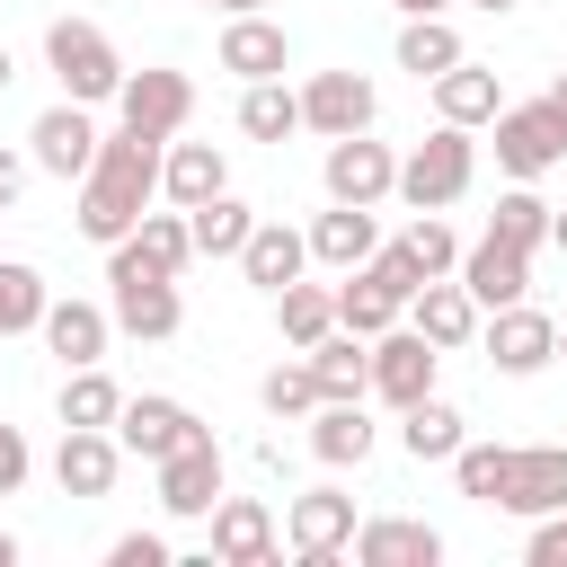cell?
<instances>
[{"instance_id": "1", "label": "cell", "mask_w": 567, "mask_h": 567, "mask_svg": "<svg viewBox=\"0 0 567 567\" xmlns=\"http://www.w3.org/2000/svg\"><path fill=\"white\" fill-rule=\"evenodd\" d=\"M159 151L168 142H151V133H97V159H89V177H80V239H97V248H115L142 213H151V195H159Z\"/></svg>"}, {"instance_id": "2", "label": "cell", "mask_w": 567, "mask_h": 567, "mask_svg": "<svg viewBox=\"0 0 567 567\" xmlns=\"http://www.w3.org/2000/svg\"><path fill=\"white\" fill-rule=\"evenodd\" d=\"M106 319L124 328V337H142V346H159V337H177V319H186V301H177V275H159L133 239H115L106 248Z\"/></svg>"}, {"instance_id": "3", "label": "cell", "mask_w": 567, "mask_h": 567, "mask_svg": "<svg viewBox=\"0 0 567 567\" xmlns=\"http://www.w3.org/2000/svg\"><path fill=\"white\" fill-rule=\"evenodd\" d=\"M44 71L80 106H115V89H124V53H115V35L97 18H53L44 27Z\"/></svg>"}, {"instance_id": "4", "label": "cell", "mask_w": 567, "mask_h": 567, "mask_svg": "<svg viewBox=\"0 0 567 567\" xmlns=\"http://www.w3.org/2000/svg\"><path fill=\"white\" fill-rule=\"evenodd\" d=\"M470 177H478V142H470L461 124H434V133L399 159V186H390V195H399L408 213H443V204L470 195Z\"/></svg>"}, {"instance_id": "5", "label": "cell", "mask_w": 567, "mask_h": 567, "mask_svg": "<svg viewBox=\"0 0 567 567\" xmlns=\"http://www.w3.org/2000/svg\"><path fill=\"white\" fill-rule=\"evenodd\" d=\"M487 133H496V168H505V177H549V168L567 159V115L549 106V89L523 97V106H496Z\"/></svg>"}, {"instance_id": "6", "label": "cell", "mask_w": 567, "mask_h": 567, "mask_svg": "<svg viewBox=\"0 0 567 567\" xmlns=\"http://www.w3.org/2000/svg\"><path fill=\"white\" fill-rule=\"evenodd\" d=\"M186 115H195V80H186V71H168V62L124 71V89H115V124H124V133L177 142V133H186Z\"/></svg>"}, {"instance_id": "7", "label": "cell", "mask_w": 567, "mask_h": 567, "mask_svg": "<svg viewBox=\"0 0 567 567\" xmlns=\"http://www.w3.org/2000/svg\"><path fill=\"white\" fill-rule=\"evenodd\" d=\"M89 159H97V106L53 97V106L27 124V168H44V177L80 186V177H89Z\"/></svg>"}, {"instance_id": "8", "label": "cell", "mask_w": 567, "mask_h": 567, "mask_svg": "<svg viewBox=\"0 0 567 567\" xmlns=\"http://www.w3.org/2000/svg\"><path fill=\"white\" fill-rule=\"evenodd\" d=\"M478 346H487V363H496L505 381H532V372L558 363V319L532 310V301H505V310L478 319Z\"/></svg>"}, {"instance_id": "9", "label": "cell", "mask_w": 567, "mask_h": 567, "mask_svg": "<svg viewBox=\"0 0 567 567\" xmlns=\"http://www.w3.org/2000/svg\"><path fill=\"white\" fill-rule=\"evenodd\" d=\"M496 514H558L567 505V443H505V478L487 496Z\"/></svg>"}, {"instance_id": "10", "label": "cell", "mask_w": 567, "mask_h": 567, "mask_svg": "<svg viewBox=\"0 0 567 567\" xmlns=\"http://www.w3.org/2000/svg\"><path fill=\"white\" fill-rule=\"evenodd\" d=\"M372 115H381V89L363 71H310L301 80V133L337 142V133H372Z\"/></svg>"}, {"instance_id": "11", "label": "cell", "mask_w": 567, "mask_h": 567, "mask_svg": "<svg viewBox=\"0 0 567 567\" xmlns=\"http://www.w3.org/2000/svg\"><path fill=\"white\" fill-rule=\"evenodd\" d=\"M319 186H328V204H381L399 186V151L372 142V133H337L328 159H319Z\"/></svg>"}, {"instance_id": "12", "label": "cell", "mask_w": 567, "mask_h": 567, "mask_svg": "<svg viewBox=\"0 0 567 567\" xmlns=\"http://www.w3.org/2000/svg\"><path fill=\"white\" fill-rule=\"evenodd\" d=\"M115 478H124L115 425H62V443H53V487L80 496V505H97V496H115Z\"/></svg>"}, {"instance_id": "13", "label": "cell", "mask_w": 567, "mask_h": 567, "mask_svg": "<svg viewBox=\"0 0 567 567\" xmlns=\"http://www.w3.org/2000/svg\"><path fill=\"white\" fill-rule=\"evenodd\" d=\"M151 470H159V514H168V523H204V514L221 505V443H213V434L177 443V452L151 461Z\"/></svg>"}, {"instance_id": "14", "label": "cell", "mask_w": 567, "mask_h": 567, "mask_svg": "<svg viewBox=\"0 0 567 567\" xmlns=\"http://www.w3.org/2000/svg\"><path fill=\"white\" fill-rule=\"evenodd\" d=\"M195 434H213L186 399H168V390H142V399H124L115 408V443L124 452H142V461H168L177 443H195Z\"/></svg>"}, {"instance_id": "15", "label": "cell", "mask_w": 567, "mask_h": 567, "mask_svg": "<svg viewBox=\"0 0 567 567\" xmlns=\"http://www.w3.org/2000/svg\"><path fill=\"white\" fill-rule=\"evenodd\" d=\"M284 540H292L301 567L346 558V540H354V496H346V487H310V496H292V505H284Z\"/></svg>"}, {"instance_id": "16", "label": "cell", "mask_w": 567, "mask_h": 567, "mask_svg": "<svg viewBox=\"0 0 567 567\" xmlns=\"http://www.w3.org/2000/svg\"><path fill=\"white\" fill-rule=\"evenodd\" d=\"M478 301L461 292V275H425L416 292H408V328L434 346V354H461V346H478Z\"/></svg>"}, {"instance_id": "17", "label": "cell", "mask_w": 567, "mask_h": 567, "mask_svg": "<svg viewBox=\"0 0 567 567\" xmlns=\"http://www.w3.org/2000/svg\"><path fill=\"white\" fill-rule=\"evenodd\" d=\"M434 363H443V354H434L416 328H399V319H390V328L372 337V390H363V399L408 408V399H425V390H434Z\"/></svg>"}, {"instance_id": "18", "label": "cell", "mask_w": 567, "mask_h": 567, "mask_svg": "<svg viewBox=\"0 0 567 567\" xmlns=\"http://www.w3.org/2000/svg\"><path fill=\"white\" fill-rule=\"evenodd\" d=\"M204 523H213V558H221V567H275V549H284L266 496H230V487H221V505H213Z\"/></svg>"}, {"instance_id": "19", "label": "cell", "mask_w": 567, "mask_h": 567, "mask_svg": "<svg viewBox=\"0 0 567 567\" xmlns=\"http://www.w3.org/2000/svg\"><path fill=\"white\" fill-rule=\"evenodd\" d=\"M452 275H461V292H470L478 310H505V301H523V292H532V248H514V239H496V230H487L478 248H461V266H452Z\"/></svg>"}, {"instance_id": "20", "label": "cell", "mask_w": 567, "mask_h": 567, "mask_svg": "<svg viewBox=\"0 0 567 567\" xmlns=\"http://www.w3.org/2000/svg\"><path fill=\"white\" fill-rule=\"evenodd\" d=\"M221 71H230V80H284V71H292V35H284L266 9H239V18L221 27Z\"/></svg>"}, {"instance_id": "21", "label": "cell", "mask_w": 567, "mask_h": 567, "mask_svg": "<svg viewBox=\"0 0 567 567\" xmlns=\"http://www.w3.org/2000/svg\"><path fill=\"white\" fill-rule=\"evenodd\" d=\"M35 337H44V354H62V372L71 363H106V346H115V319L97 310V301H44V319H35Z\"/></svg>"}, {"instance_id": "22", "label": "cell", "mask_w": 567, "mask_h": 567, "mask_svg": "<svg viewBox=\"0 0 567 567\" xmlns=\"http://www.w3.org/2000/svg\"><path fill=\"white\" fill-rule=\"evenodd\" d=\"M301 425H310V452H319L328 470H363V461H372V443H381V425H372V408H363V399H319Z\"/></svg>"}, {"instance_id": "23", "label": "cell", "mask_w": 567, "mask_h": 567, "mask_svg": "<svg viewBox=\"0 0 567 567\" xmlns=\"http://www.w3.org/2000/svg\"><path fill=\"white\" fill-rule=\"evenodd\" d=\"M354 567H434L443 558V532L434 523H408V514H372V523H354Z\"/></svg>"}, {"instance_id": "24", "label": "cell", "mask_w": 567, "mask_h": 567, "mask_svg": "<svg viewBox=\"0 0 567 567\" xmlns=\"http://www.w3.org/2000/svg\"><path fill=\"white\" fill-rule=\"evenodd\" d=\"M425 89H434V124H461V133H478V124L505 106V80H496L487 62H470V53H461L452 71H434Z\"/></svg>"}, {"instance_id": "25", "label": "cell", "mask_w": 567, "mask_h": 567, "mask_svg": "<svg viewBox=\"0 0 567 567\" xmlns=\"http://www.w3.org/2000/svg\"><path fill=\"white\" fill-rule=\"evenodd\" d=\"M301 239H310V266H337L346 275V266H363L381 248V221H372V204H328Z\"/></svg>"}, {"instance_id": "26", "label": "cell", "mask_w": 567, "mask_h": 567, "mask_svg": "<svg viewBox=\"0 0 567 567\" xmlns=\"http://www.w3.org/2000/svg\"><path fill=\"white\" fill-rule=\"evenodd\" d=\"M239 275H248L257 292H284L292 275H310V239H301L292 221H257V230L239 239Z\"/></svg>"}, {"instance_id": "27", "label": "cell", "mask_w": 567, "mask_h": 567, "mask_svg": "<svg viewBox=\"0 0 567 567\" xmlns=\"http://www.w3.org/2000/svg\"><path fill=\"white\" fill-rule=\"evenodd\" d=\"M301 363H310L319 399H363L372 390V337H354V328H328L319 346H301Z\"/></svg>"}, {"instance_id": "28", "label": "cell", "mask_w": 567, "mask_h": 567, "mask_svg": "<svg viewBox=\"0 0 567 567\" xmlns=\"http://www.w3.org/2000/svg\"><path fill=\"white\" fill-rule=\"evenodd\" d=\"M230 186V159L213 151V142H168L159 151V195L186 213V204H204V195H221Z\"/></svg>"}, {"instance_id": "29", "label": "cell", "mask_w": 567, "mask_h": 567, "mask_svg": "<svg viewBox=\"0 0 567 567\" xmlns=\"http://www.w3.org/2000/svg\"><path fill=\"white\" fill-rule=\"evenodd\" d=\"M390 319H408V301L381 284V266L363 257V266H346V284H337V328H354V337H381Z\"/></svg>"}, {"instance_id": "30", "label": "cell", "mask_w": 567, "mask_h": 567, "mask_svg": "<svg viewBox=\"0 0 567 567\" xmlns=\"http://www.w3.org/2000/svg\"><path fill=\"white\" fill-rule=\"evenodd\" d=\"M399 443H408V461H452V452L470 443V425H461V408H452V399H434V390H425V399H408V408H399Z\"/></svg>"}, {"instance_id": "31", "label": "cell", "mask_w": 567, "mask_h": 567, "mask_svg": "<svg viewBox=\"0 0 567 567\" xmlns=\"http://www.w3.org/2000/svg\"><path fill=\"white\" fill-rule=\"evenodd\" d=\"M275 328H284V346H292V354H301V346H319V337L337 328V284H301V275H292V284L275 292Z\"/></svg>"}, {"instance_id": "32", "label": "cell", "mask_w": 567, "mask_h": 567, "mask_svg": "<svg viewBox=\"0 0 567 567\" xmlns=\"http://www.w3.org/2000/svg\"><path fill=\"white\" fill-rule=\"evenodd\" d=\"M239 133H248V142L301 133V89H284V80H239Z\"/></svg>"}, {"instance_id": "33", "label": "cell", "mask_w": 567, "mask_h": 567, "mask_svg": "<svg viewBox=\"0 0 567 567\" xmlns=\"http://www.w3.org/2000/svg\"><path fill=\"white\" fill-rule=\"evenodd\" d=\"M186 230H195V257H239V239L257 230V213L221 186V195H204V204H186Z\"/></svg>"}, {"instance_id": "34", "label": "cell", "mask_w": 567, "mask_h": 567, "mask_svg": "<svg viewBox=\"0 0 567 567\" xmlns=\"http://www.w3.org/2000/svg\"><path fill=\"white\" fill-rule=\"evenodd\" d=\"M549 213H558V204H549V195H540L532 177H514V186L496 195L487 230H496V239H514V248H549Z\"/></svg>"}, {"instance_id": "35", "label": "cell", "mask_w": 567, "mask_h": 567, "mask_svg": "<svg viewBox=\"0 0 567 567\" xmlns=\"http://www.w3.org/2000/svg\"><path fill=\"white\" fill-rule=\"evenodd\" d=\"M461 53H470V44L452 35V18H408V27H399V71H408V80H434V71H452Z\"/></svg>"}, {"instance_id": "36", "label": "cell", "mask_w": 567, "mask_h": 567, "mask_svg": "<svg viewBox=\"0 0 567 567\" xmlns=\"http://www.w3.org/2000/svg\"><path fill=\"white\" fill-rule=\"evenodd\" d=\"M115 408H124V390H115L106 363H71L62 372V425H115Z\"/></svg>"}, {"instance_id": "37", "label": "cell", "mask_w": 567, "mask_h": 567, "mask_svg": "<svg viewBox=\"0 0 567 567\" xmlns=\"http://www.w3.org/2000/svg\"><path fill=\"white\" fill-rule=\"evenodd\" d=\"M124 239H133L159 275H186V266H195V230H186V213H177V204H168V213H142Z\"/></svg>"}, {"instance_id": "38", "label": "cell", "mask_w": 567, "mask_h": 567, "mask_svg": "<svg viewBox=\"0 0 567 567\" xmlns=\"http://www.w3.org/2000/svg\"><path fill=\"white\" fill-rule=\"evenodd\" d=\"M44 275L27 266V257H0V337H27L35 319H44Z\"/></svg>"}, {"instance_id": "39", "label": "cell", "mask_w": 567, "mask_h": 567, "mask_svg": "<svg viewBox=\"0 0 567 567\" xmlns=\"http://www.w3.org/2000/svg\"><path fill=\"white\" fill-rule=\"evenodd\" d=\"M257 408L275 416V425H301L310 408H319V381H310V363L292 354V363H275L266 381H257Z\"/></svg>"}, {"instance_id": "40", "label": "cell", "mask_w": 567, "mask_h": 567, "mask_svg": "<svg viewBox=\"0 0 567 567\" xmlns=\"http://www.w3.org/2000/svg\"><path fill=\"white\" fill-rule=\"evenodd\" d=\"M399 248L416 257V275H452V266H461V239H452V221H443V213H416V221L399 230Z\"/></svg>"}, {"instance_id": "41", "label": "cell", "mask_w": 567, "mask_h": 567, "mask_svg": "<svg viewBox=\"0 0 567 567\" xmlns=\"http://www.w3.org/2000/svg\"><path fill=\"white\" fill-rule=\"evenodd\" d=\"M452 478H461L470 505H487L496 478H505V443H461V452H452Z\"/></svg>"}, {"instance_id": "42", "label": "cell", "mask_w": 567, "mask_h": 567, "mask_svg": "<svg viewBox=\"0 0 567 567\" xmlns=\"http://www.w3.org/2000/svg\"><path fill=\"white\" fill-rule=\"evenodd\" d=\"M523 558H532V567H567V505H558V514H532Z\"/></svg>"}, {"instance_id": "43", "label": "cell", "mask_w": 567, "mask_h": 567, "mask_svg": "<svg viewBox=\"0 0 567 567\" xmlns=\"http://www.w3.org/2000/svg\"><path fill=\"white\" fill-rule=\"evenodd\" d=\"M177 549H168V532H124L115 549H106V567H168Z\"/></svg>"}, {"instance_id": "44", "label": "cell", "mask_w": 567, "mask_h": 567, "mask_svg": "<svg viewBox=\"0 0 567 567\" xmlns=\"http://www.w3.org/2000/svg\"><path fill=\"white\" fill-rule=\"evenodd\" d=\"M27 478H35V443H27L18 425H0V496H18Z\"/></svg>"}, {"instance_id": "45", "label": "cell", "mask_w": 567, "mask_h": 567, "mask_svg": "<svg viewBox=\"0 0 567 567\" xmlns=\"http://www.w3.org/2000/svg\"><path fill=\"white\" fill-rule=\"evenodd\" d=\"M18 195H27V151H9V142H0V213H9Z\"/></svg>"}, {"instance_id": "46", "label": "cell", "mask_w": 567, "mask_h": 567, "mask_svg": "<svg viewBox=\"0 0 567 567\" xmlns=\"http://www.w3.org/2000/svg\"><path fill=\"white\" fill-rule=\"evenodd\" d=\"M390 9H399V18H443L452 0H390Z\"/></svg>"}, {"instance_id": "47", "label": "cell", "mask_w": 567, "mask_h": 567, "mask_svg": "<svg viewBox=\"0 0 567 567\" xmlns=\"http://www.w3.org/2000/svg\"><path fill=\"white\" fill-rule=\"evenodd\" d=\"M549 248H558V257H567V204H558V213H549Z\"/></svg>"}, {"instance_id": "48", "label": "cell", "mask_w": 567, "mask_h": 567, "mask_svg": "<svg viewBox=\"0 0 567 567\" xmlns=\"http://www.w3.org/2000/svg\"><path fill=\"white\" fill-rule=\"evenodd\" d=\"M195 9H221V18H239V9H266V0H195Z\"/></svg>"}, {"instance_id": "49", "label": "cell", "mask_w": 567, "mask_h": 567, "mask_svg": "<svg viewBox=\"0 0 567 567\" xmlns=\"http://www.w3.org/2000/svg\"><path fill=\"white\" fill-rule=\"evenodd\" d=\"M470 9H487V18H505V9H523V0H470Z\"/></svg>"}, {"instance_id": "50", "label": "cell", "mask_w": 567, "mask_h": 567, "mask_svg": "<svg viewBox=\"0 0 567 567\" xmlns=\"http://www.w3.org/2000/svg\"><path fill=\"white\" fill-rule=\"evenodd\" d=\"M0 567H18V532H0Z\"/></svg>"}, {"instance_id": "51", "label": "cell", "mask_w": 567, "mask_h": 567, "mask_svg": "<svg viewBox=\"0 0 567 567\" xmlns=\"http://www.w3.org/2000/svg\"><path fill=\"white\" fill-rule=\"evenodd\" d=\"M549 106H558V115H567V71H558V80H549Z\"/></svg>"}, {"instance_id": "52", "label": "cell", "mask_w": 567, "mask_h": 567, "mask_svg": "<svg viewBox=\"0 0 567 567\" xmlns=\"http://www.w3.org/2000/svg\"><path fill=\"white\" fill-rule=\"evenodd\" d=\"M9 80H18V62H9V44H0V97H9Z\"/></svg>"}, {"instance_id": "53", "label": "cell", "mask_w": 567, "mask_h": 567, "mask_svg": "<svg viewBox=\"0 0 567 567\" xmlns=\"http://www.w3.org/2000/svg\"><path fill=\"white\" fill-rule=\"evenodd\" d=\"M558 354H567V328H558Z\"/></svg>"}]
</instances>
